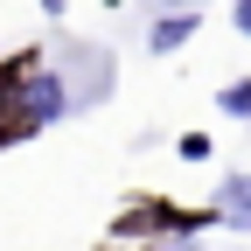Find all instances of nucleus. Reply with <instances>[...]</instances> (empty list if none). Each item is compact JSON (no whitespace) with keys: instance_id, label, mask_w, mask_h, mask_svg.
I'll use <instances>...</instances> for the list:
<instances>
[{"instance_id":"obj_1","label":"nucleus","mask_w":251,"mask_h":251,"mask_svg":"<svg viewBox=\"0 0 251 251\" xmlns=\"http://www.w3.org/2000/svg\"><path fill=\"white\" fill-rule=\"evenodd\" d=\"M49 119H63V84L42 77V70H28L21 98H14V126H49Z\"/></svg>"},{"instance_id":"obj_2","label":"nucleus","mask_w":251,"mask_h":251,"mask_svg":"<svg viewBox=\"0 0 251 251\" xmlns=\"http://www.w3.org/2000/svg\"><path fill=\"white\" fill-rule=\"evenodd\" d=\"M188 35H196V14H161V21H153V35H147V42H153V49L168 56V49H181Z\"/></svg>"},{"instance_id":"obj_3","label":"nucleus","mask_w":251,"mask_h":251,"mask_svg":"<svg viewBox=\"0 0 251 251\" xmlns=\"http://www.w3.org/2000/svg\"><path fill=\"white\" fill-rule=\"evenodd\" d=\"M216 105H224L230 119H251V84L237 77V84H224V91H216Z\"/></svg>"},{"instance_id":"obj_4","label":"nucleus","mask_w":251,"mask_h":251,"mask_svg":"<svg viewBox=\"0 0 251 251\" xmlns=\"http://www.w3.org/2000/svg\"><path fill=\"white\" fill-rule=\"evenodd\" d=\"M224 209L237 216V224H251V175H237V181L224 188Z\"/></svg>"},{"instance_id":"obj_5","label":"nucleus","mask_w":251,"mask_h":251,"mask_svg":"<svg viewBox=\"0 0 251 251\" xmlns=\"http://www.w3.org/2000/svg\"><path fill=\"white\" fill-rule=\"evenodd\" d=\"M237 28H244V35H251V0H237Z\"/></svg>"},{"instance_id":"obj_6","label":"nucleus","mask_w":251,"mask_h":251,"mask_svg":"<svg viewBox=\"0 0 251 251\" xmlns=\"http://www.w3.org/2000/svg\"><path fill=\"white\" fill-rule=\"evenodd\" d=\"M42 7H49V14H63V0H42Z\"/></svg>"}]
</instances>
